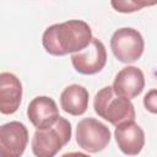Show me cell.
<instances>
[{
	"label": "cell",
	"instance_id": "cell-10",
	"mask_svg": "<svg viewBox=\"0 0 157 157\" xmlns=\"http://www.w3.org/2000/svg\"><path fill=\"white\" fill-rule=\"evenodd\" d=\"M27 117L37 129H43L54 124L60 115L58 105L53 98L48 96H38L29 102Z\"/></svg>",
	"mask_w": 157,
	"mask_h": 157
},
{
	"label": "cell",
	"instance_id": "cell-12",
	"mask_svg": "<svg viewBox=\"0 0 157 157\" xmlns=\"http://www.w3.org/2000/svg\"><path fill=\"white\" fill-rule=\"evenodd\" d=\"M88 91L77 83L67 86L60 94V105L71 115H82L88 108Z\"/></svg>",
	"mask_w": 157,
	"mask_h": 157
},
{
	"label": "cell",
	"instance_id": "cell-11",
	"mask_svg": "<svg viewBox=\"0 0 157 157\" xmlns=\"http://www.w3.org/2000/svg\"><path fill=\"white\" fill-rule=\"evenodd\" d=\"M112 87L120 96L128 99H132L137 97L145 87L144 72L136 66L123 67L117 74Z\"/></svg>",
	"mask_w": 157,
	"mask_h": 157
},
{
	"label": "cell",
	"instance_id": "cell-6",
	"mask_svg": "<svg viewBox=\"0 0 157 157\" xmlns=\"http://www.w3.org/2000/svg\"><path fill=\"white\" fill-rule=\"evenodd\" d=\"M71 63L74 69L82 75H93L102 71L107 63V50L104 44L98 38L92 37L86 48L72 53Z\"/></svg>",
	"mask_w": 157,
	"mask_h": 157
},
{
	"label": "cell",
	"instance_id": "cell-9",
	"mask_svg": "<svg viewBox=\"0 0 157 157\" xmlns=\"http://www.w3.org/2000/svg\"><path fill=\"white\" fill-rule=\"evenodd\" d=\"M22 99V83L12 72H0V113L13 114Z\"/></svg>",
	"mask_w": 157,
	"mask_h": 157
},
{
	"label": "cell",
	"instance_id": "cell-1",
	"mask_svg": "<svg viewBox=\"0 0 157 157\" xmlns=\"http://www.w3.org/2000/svg\"><path fill=\"white\" fill-rule=\"evenodd\" d=\"M91 39L92 31L88 23L81 20H69L49 26L42 36V44L47 53L63 56L82 50Z\"/></svg>",
	"mask_w": 157,
	"mask_h": 157
},
{
	"label": "cell",
	"instance_id": "cell-13",
	"mask_svg": "<svg viewBox=\"0 0 157 157\" xmlns=\"http://www.w3.org/2000/svg\"><path fill=\"white\" fill-rule=\"evenodd\" d=\"M157 0H110L112 7L121 13H131L140 11L144 7L155 6Z\"/></svg>",
	"mask_w": 157,
	"mask_h": 157
},
{
	"label": "cell",
	"instance_id": "cell-4",
	"mask_svg": "<svg viewBox=\"0 0 157 157\" xmlns=\"http://www.w3.org/2000/svg\"><path fill=\"white\" fill-rule=\"evenodd\" d=\"M145 42L141 33L131 27L117 29L110 38V49L114 56L125 64L139 60L144 53Z\"/></svg>",
	"mask_w": 157,
	"mask_h": 157
},
{
	"label": "cell",
	"instance_id": "cell-3",
	"mask_svg": "<svg viewBox=\"0 0 157 157\" xmlns=\"http://www.w3.org/2000/svg\"><path fill=\"white\" fill-rule=\"evenodd\" d=\"M93 108L98 117L109 121L112 125L135 120V109L130 99L117 93L112 86H105L96 93Z\"/></svg>",
	"mask_w": 157,
	"mask_h": 157
},
{
	"label": "cell",
	"instance_id": "cell-2",
	"mask_svg": "<svg viewBox=\"0 0 157 157\" xmlns=\"http://www.w3.org/2000/svg\"><path fill=\"white\" fill-rule=\"evenodd\" d=\"M71 134L70 121L59 117L50 126L36 130L31 141L32 152L37 157H53L70 141Z\"/></svg>",
	"mask_w": 157,
	"mask_h": 157
},
{
	"label": "cell",
	"instance_id": "cell-7",
	"mask_svg": "<svg viewBox=\"0 0 157 157\" xmlns=\"http://www.w3.org/2000/svg\"><path fill=\"white\" fill-rule=\"evenodd\" d=\"M28 144V130L20 121L0 125V157H20Z\"/></svg>",
	"mask_w": 157,
	"mask_h": 157
},
{
	"label": "cell",
	"instance_id": "cell-8",
	"mask_svg": "<svg viewBox=\"0 0 157 157\" xmlns=\"http://www.w3.org/2000/svg\"><path fill=\"white\" fill-rule=\"evenodd\" d=\"M114 137L119 150L129 156L139 155L145 145V132L135 120H128L115 125Z\"/></svg>",
	"mask_w": 157,
	"mask_h": 157
},
{
	"label": "cell",
	"instance_id": "cell-14",
	"mask_svg": "<svg viewBox=\"0 0 157 157\" xmlns=\"http://www.w3.org/2000/svg\"><path fill=\"white\" fill-rule=\"evenodd\" d=\"M144 105L152 114L157 113V91L155 88L146 93V96L144 98Z\"/></svg>",
	"mask_w": 157,
	"mask_h": 157
},
{
	"label": "cell",
	"instance_id": "cell-5",
	"mask_svg": "<svg viewBox=\"0 0 157 157\" xmlns=\"http://www.w3.org/2000/svg\"><path fill=\"white\" fill-rule=\"evenodd\" d=\"M110 137L109 128L94 118H85L77 123L76 142L86 152L96 153L104 150Z\"/></svg>",
	"mask_w": 157,
	"mask_h": 157
}]
</instances>
